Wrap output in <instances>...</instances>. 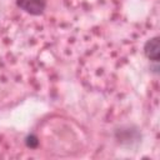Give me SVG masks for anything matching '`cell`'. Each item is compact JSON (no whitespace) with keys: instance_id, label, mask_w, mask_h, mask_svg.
<instances>
[{"instance_id":"obj_1","label":"cell","mask_w":160,"mask_h":160,"mask_svg":"<svg viewBox=\"0 0 160 160\" xmlns=\"http://www.w3.org/2000/svg\"><path fill=\"white\" fill-rule=\"evenodd\" d=\"M15 4L24 12L32 16H38L45 11L48 1L46 0H15Z\"/></svg>"},{"instance_id":"obj_2","label":"cell","mask_w":160,"mask_h":160,"mask_svg":"<svg viewBox=\"0 0 160 160\" xmlns=\"http://www.w3.org/2000/svg\"><path fill=\"white\" fill-rule=\"evenodd\" d=\"M144 55L146 59L151 61V64H159V58H160V40L158 36L150 38L149 40L145 41L144 44Z\"/></svg>"},{"instance_id":"obj_3","label":"cell","mask_w":160,"mask_h":160,"mask_svg":"<svg viewBox=\"0 0 160 160\" xmlns=\"http://www.w3.org/2000/svg\"><path fill=\"white\" fill-rule=\"evenodd\" d=\"M25 144H26L28 148H30V149H35V148L39 145V139H38L36 135H34V134H29V135L25 138Z\"/></svg>"}]
</instances>
